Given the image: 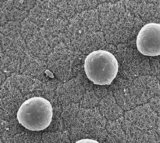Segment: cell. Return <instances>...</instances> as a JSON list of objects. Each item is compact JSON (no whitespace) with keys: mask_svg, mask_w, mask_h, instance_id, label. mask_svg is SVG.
Listing matches in <instances>:
<instances>
[{"mask_svg":"<svg viewBox=\"0 0 160 143\" xmlns=\"http://www.w3.org/2000/svg\"><path fill=\"white\" fill-rule=\"evenodd\" d=\"M75 143H99L98 141L93 140L92 139H85L80 140V141H77Z\"/></svg>","mask_w":160,"mask_h":143,"instance_id":"obj_4","label":"cell"},{"mask_svg":"<svg viewBox=\"0 0 160 143\" xmlns=\"http://www.w3.org/2000/svg\"><path fill=\"white\" fill-rule=\"evenodd\" d=\"M137 46L138 51L144 55H160V24L151 23L144 26L137 37Z\"/></svg>","mask_w":160,"mask_h":143,"instance_id":"obj_3","label":"cell"},{"mask_svg":"<svg viewBox=\"0 0 160 143\" xmlns=\"http://www.w3.org/2000/svg\"><path fill=\"white\" fill-rule=\"evenodd\" d=\"M118 69L116 58L108 51H94L85 60V70L87 76L98 85H110L116 77Z\"/></svg>","mask_w":160,"mask_h":143,"instance_id":"obj_2","label":"cell"},{"mask_svg":"<svg viewBox=\"0 0 160 143\" xmlns=\"http://www.w3.org/2000/svg\"><path fill=\"white\" fill-rule=\"evenodd\" d=\"M52 108L49 101L41 97L27 100L18 110V119L23 126L31 131H42L52 121Z\"/></svg>","mask_w":160,"mask_h":143,"instance_id":"obj_1","label":"cell"}]
</instances>
